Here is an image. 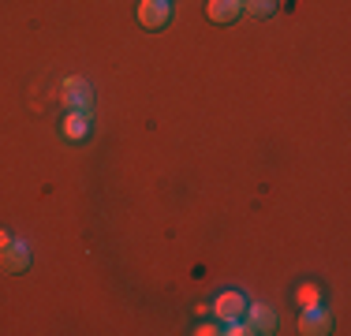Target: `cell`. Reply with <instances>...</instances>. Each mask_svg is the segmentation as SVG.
I'll return each instance as SVG.
<instances>
[{"mask_svg":"<svg viewBox=\"0 0 351 336\" xmlns=\"http://www.w3.org/2000/svg\"><path fill=\"white\" fill-rule=\"evenodd\" d=\"M60 101H64V108H68V112H82V116L94 112V90H90L86 79H68V82H64Z\"/></svg>","mask_w":351,"mask_h":336,"instance_id":"cell-1","label":"cell"},{"mask_svg":"<svg viewBox=\"0 0 351 336\" xmlns=\"http://www.w3.org/2000/svg\"><path fill=\"white\" fill-rule=\"evenodd\" d=\"M172 19V4L169 0H138V23L146 30H161Z\"/></svg>","mask_w":351,"mask_h":336,"instance_id":"cell-2","label":"cell"},{"mask_svg":"<svg viewBox=\"0 0 351 336\" xmlns=\"http://www.w3.org/2000/svg\"><path fill=\"white\" fill-rule=\"evenodd\" d=\"M0 269L4 273H27L30 269V247L19 239H8L4 247H0Z\"/></svg>","mask_w":351,"mask_h":336,"instance_id":"cell-3","label":"cell"},{"mask_svg":"<svg viewBox=\"0 0 351 336\" xmlns=\"http://www.w3.org/2000/svg\"><path fill=\"white\" fill-rule=\"evenodd\" d=\"M213 314H217V322H239V317L247 314V296H239V291H221L213 302Z\"/></svg>","mask_w":351,"mask_h":336,"instance_id":"cell-4","label":"cell"},{"mask_svg":"<svg viewBox=\"0 0 351 336\" xmlns=\"http://www.w3.org/2000/svg\"><path fill=\"white\" fill-rule=\"evenodd\" d=\"M243 322H247L250 333H273V329H277V314H273L265 302H247Z\"/></svg>","mask_w":351,"mask_h":336,"instance_id":"cell-5","label":"cell"},{"mask_svg":"<svg viewBox=\"0 0 351 336\" xmlns=\"http://www.w3.org/2000/svg\"><path fill=\"white\" fill-rule=\"evenodd\" d=\"M239 12H243V0H210L206 4V15L213 23H236Z\"/></svg>","mask_w":351,"mask_h":336,"instance_id":"cell-6","label":"cell"},{"mask_svg":"<svg viewBox=\"0 0 351 336\" xmlns=\"http://www.w3.org/2000/svg\"><path fill=\"white\" fill-rule=\"evenodd\" d=\"M306 336H317V333H329L332 329V317H329V310H317V307H306V317H303V325H299Z\"/></svg>","mask_w":351,"mask_h":336,"instance_id":"cell-7","label":"cell"},{"mask_svg":"<svg viewBox=\"0 0 351 336\" xmlns=\"http://www.w3.org/2000/svg\"><path fill=\"white\" fill-rule=\"evenodd\" d=\"M273 8H277V0H243V12L247 15H258V19L273 15Z\"/></svg>","mask_w":351,"mask_h":336,"instance_id":"cell-8","label":"cell"},{"mask_svg":"<svg viewBox=\"0 0 351 336\" xmlns=\"http://www.w3.org/2000/svg\"><path fill=\"white\" fill-rule=\"evenodd\" d=\"M86 123H90V116H82V112H68V134H71V139H82Z\"/></svg>","mask_w":351,"mask_h":336,"instance_id":"cell-9","label":"cell"},{"mask_svg":"<svg viewBox=\"0 0 351 336\" xmlns=\"http://www.w3.org/2000/svg\"><path fill=\"white\" fill-rule=\"evenodd\" d=\"M303 307H317V291L314 288H303Z\"/></svg>","mask_w":351,"mask_h":336,"instance_id":"cell-10","label":"cell"},{"mask_svg":"<svg viewBox=\"0 0 351 336\" xmlns=\"http://www.w3.org/2000/svg\"><path fill=\"white\" fill-rule=\"evenodd\" d=\"M195 333H198V336H213V333H221V329H217V325H198Z\"/></svg>","mask_w":351,"mask_h":336,"instance_id":"cell-11","label":"cell"},{"mask_svg":"<svg viewBox=\"0 0 351 336\" xmlns=\"http://www.w3.org/2000/svg\"><path fill=\"white\" fill-rule=\"evenodd\" d=\"M8 239H12V235H8V232H0V247H4V243H8Z\"/></svg>","mask_w":351,"mask_h":336,"instance_id":"cell-12","label":"cell"}]
</instances>
